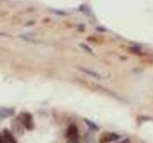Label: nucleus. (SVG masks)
I'll use <instances>...</instances> for the list:
<instances>
[{"mask_svg": "<svg viewBox=\"0 0 153 143\" xmlns=\"http://www.w3.org/2000/svg\"><path fill=\"white\" fill-rule=\"evenodd\" d=\"M78 137V130L74 125H71L67 130V137L71 138V137Z\"/></svg>", "mask_w": 153, "mask_h": 143, "instance_id": "7ed1b4c3", "label": "nucleus"}, {"mask_svg": "<svg viewBox=\"0 0 153 143\" xmlns=\"http://www.w3.org/2000/svg\"><path fill=\"white\" fill-rule=\"evenodd\" d=\"M22 121H23L24 126H25V128H27L28 130H32L33 126H34L32 116H30V114H24V119H22Z\"/></svg>", "mask_w": 153, "mask_h": 143, "instance_id": "f257e3e1", "label": "nucleus"}, {"mask_svg": "<svg viewBox=\"0 0 153 143\" xmlns=\"http://www.w3.org/2000/svg\"><path fill=\"white\" fill-rule=\"evenodd\" d=\"M3 134L5 135L4 138L7 139V140L9 141L10 143H15V142H16L15 138H14L13 135H12L11 133H9V132H7V130H4V132H3Z\"/></svg>", "mask_w": 153, "mask_h": 143, "instance_id": "20e7f679", "label": "nucleus"}, {"mask_svg": "<svg viewBox=\"0 0 153 143\" xmlns=\"http://www.w3.org/2000/svg\"><path fill=\"white\" fill-rule=\"evenodd\" d=\"M121 143H128V141H123V142H121Z\"/></svg>", "mask_w": 153, "mask_h": 143, "instance_id": "423d86ee", "label": "nucleus"}, {"mask_svg": "<svg viewBox=\"0 0 153 143\" xmlns=\"http://www.w3.org/2000/svg\"><path fill=\"white\" fill-rule=\"evenodd\" d=\"M85 122L88 124V125L90 126V128H94V130H98V126H97L94 123H91V122H90V121H88V120H85Z\"/></svg>", "mask_w": 153, "mask_h": 143, "instance_id": "39448f33", "label": "nucleus"}, {"mask_svg": "<svg viewBox=\"0 0 153 143\" xmlns=\"http://www.w3.org/2000/svg\"><path fill=\"white\" fill-rule=\"evenodd\" d=\"M104 137H106V139H103V140H101V143L109 142V141H114V140H117V139L120 138L119 135H115V134H109V135L104 136Z\"/></svg>", "mask_w": 153, "mask_h": 143, "instance_id": "f03ea898", "label": "nucleus"}]
</instances>
